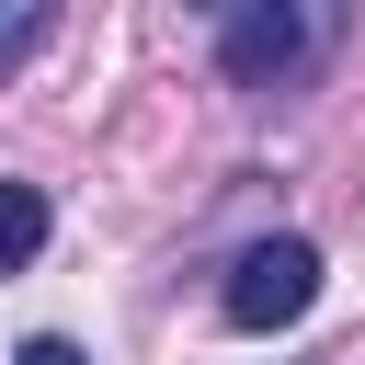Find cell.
<instances>
[{
	"instance_id": "cell-1",
	"label": "cell",
	"mask_w": 365,
	"mask_h": 365,
	"mask_svg": "<svg viewBox=\"0 0 365 365\" xmlns=\"http://www.w3.org/2000/svg\"><path fill=\"white\" fill-rule=\"evenodd\" d=\"M331 57V23H319V0H240L228 23H217V68L240 80V91H297L308 68Z\"/></svg>"
},
{
	"instance_id": "cell-5",
	"label": "cell",
	"mask_w": 365,
	"mask_h": 365,
	"mask_svg": "<svg viewBox=\"0 0 365 365\" xmlns=\"http://www.w3.org/2000/svg\"><path fill=\"white\" fill-rule=\"evenodd\" d=\"M11 365H91V354H80V342H57V331H34V342H23Z\"/></svg>"
},
{
	"instance_id": "cell-2",
	"label": "cell",
	"mask_w": 365,
	"mask_h": 365,
	"mask_svg": "<svg viewBox=\"0 0 365 365\" xmlns=\"http://www.w3.org/2000/svg\"><path fill=\"white\" fill-rule=\"evenodd\" d=\"M308 297H319V240H297V228H274V240H251L240 262H228V331H285V319H308Z\"/></svg>"
},
{
	"instance_id": "cell-4",
	"label": "cell",
	"mask_w": 365,
	"mask_h": 365,
	"mask_svg": "<svg viewBox=\"0 0 365 365\" xmlns=\"http://www.w3.org/2000/svg\"><path fill=\"white\" fill-rule=\"evenodd\" d=\"M46 23H57V0H0V80L46 46Z\"/></svg>"
},
{
	"instance_id": "cell-3",
	"label": "cell",
	"mask_w": 365,
	"mask_h": 365,
	"mask_svg": "<svg viewBox=\"0 0 365 365\" xmlns=\"http://www.w3.org/2000/svg\"><path fill=\"white\" fill-rule=\"evenodd\" d=\"M46 228H57L46 194H34V182H0V274H23V262L46 251Z\"/></svg>"
}]
</instances>
